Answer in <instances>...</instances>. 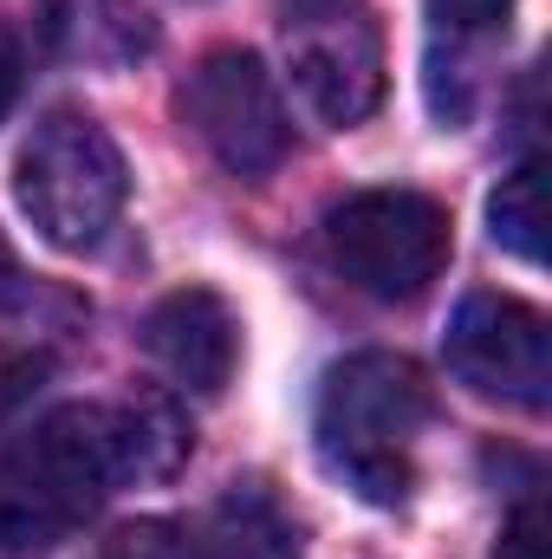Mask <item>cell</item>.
I'll use <instances>...</instances> for the list:
<instances>
[{"label": "cell", "instance_id": "cell-14", "mask_svg": "<svg viewBox=\"0 0 552 559\" xmlns=\"http://www.w3.org/2000/svg\"><path fill=\"white\" fill-rule=\"evenodd\" d=\"M494 559H547V508H540V495H527L507 514V527L494 540Z\"/></svg>", "mask_w": 552, "mask_h": 559}, {"label": "cell", "instance_id": "cell-5", "mask_svg": "<svg viewBox=\"0 0 552 559\" xmlns=\"http://www.w3.org/2000/svg\"><path fill=\"white\" fill-rule=\"evenodd\" d=\"M286 66L299 105L332 131H351L384 105V33L358 0H292Z\"/></svg>", "mask_w": 552, "mask_h": 559}, {"label": "cell", "instance_id": "cell-4", "mask_svg": "<svg viewBox=\"0 0 552 559\" xmlns=\"http://www.w3.org/2000/svg\"><path fill=\"white\" fill-rule=\"evenodd\" d=\"M325 254L384 306L422 299L448 267V209L422 189H364L325 215Z\"/></svg>", "mask_w": 552, "mask_h": 559}, {"label": "cell", "instance_id": "cell-1", "mask_svg": "<svg viewBox=\"0 0 552 559\" xmlns=\"http://www.w3.org/2000/svg\"><path fill=\"white\" fill-rule=\"evenodd\" d=\"M189 455V429L163 397L59 404L0 449V554L39 559L72 540L131 475L156 481Z\"/></svg>", "mask_w": 552, "mask_h": 559}, {"label": "cell", "instance_id": "cell-2", "mask_svg": "<svg viewBox=\"0 0 552 559\" xmlns=\"http://www.w3.org/2000/svg\"><path fill=\"white\" fill-rule=\"evenodd\" d=\"M435 417L429 378L397 352H351L319 384V455L325 468L377 508L410 501L416 449Z\"/></svg>", "mask_w": 552, "mask_h": 559}, {"label": "cell", "instance_id": "cell-7", "mask_svg": "<svg viewBox=\"0 0 552 559\" xmlns=\"http://www.w3.org/2000/svg\"><path fill=\"white\" fill-rule=\"evenodd\" d=\"M448 371L501 404L547 411L552 404V325L540 306L507 293H468L448 319Z\"/></svg>", "mask_w": 552, "mask_h": 559}, {"label": "cell", "instance_id": "cell-16", "mask_svg": "<svg viewBox=\"0 0 552 559\" xmlns=\"http://www.w3.org/2000/svg\"><path fill=\"white\" fill-rule=\"evenodd\" d=\"M20 293V267H13V248L0 241V299H13Z\"/></svg>", "mask_w": 552, "mask_h": 559}, {"label": "cell", "instance_id": "cell-13", "mask_svg": "<svg viewBox=\"0 0 552 559\" xmlns=\"http://www.w3.org/2000/svg\"><path fill=\"white\" fill-rule=\"evenodd\" d=\"M435 26H448L455 39H481V33H501L514 0H429Z\"/></svg>", "mask_w": 552, "mask_h": 559}, {"label": "cell", "instance_id": "cell-3", "mask_svg": "<svg viewBox=\"0 0 552 559\" xmlns=\"http://www.w3.org/2000/svg\"><path fill=\"white\" fill-rule=\"evenodd\" d=\"M13 189H20L26 222L52 248L85 254L118 228L124 195H131V169H124V150L111 143V131L98 118L52 111V118H39V131L20 150Z\"/></svg>", "mask_w": 552, "mask_h": 559}, {"label": "cell", "instance_id": "cell-15", "mask_svg": "<svg viewBox=\"0 0 552 559\" xmlns=\"http://www.w3.org/2000/svg\"><path fill=\"white\" fill-rule=\"evenodd\" d=\"M13 98H20V39H13L7 20H0V124H7Z\"/></svg>", "mask_w": 552, "mask_h": 559}, {"label": "cell", "instance_id": "cell-9", "mask_svg": "<svg viewBox=\"0 0 552 559\" xmlns=\"http://www.w3.org/2000/svg\"><path fill=\"white\" fill-rule=\"evenodd\" d=\"M39 33L59 59L118 72L156 46V20L143 0H39Z\"/></svg>", "mask_w": 552, "mask_h": 559}, {"label": "cell", "instance_id": "cell-11", "mask_svg": "<svg viewBox=\"0 0 552 559\" xmlns=\"http://www.w3.org/2000/svg\"><path fill=\"white\" fill-rule=\"evenodd\" d=\"M488 235L514 261H540L547 254V176H540L533 156L520 169H507L501 189L488 195Z\"/></svg>", "mask_w": 552, "mask_h": 559}, {"label": "cell", "instance_id": "cell-8", "mask_svg": "<svg viewBox=\"0 0 552 559\" xmlns=\"http://www.w3.org/2000/svg\"><path fill=\"white\" fill-rule=\"evenodd\" d=\"M143 352L163 365L169 384H182L195 397H221L228 378H235V358H241L235 306L221 293H208V286H182V293H169V299L149 306Z\"/></svg>", "mask_w": 552, "mask_h": 559}, {"label": "cell", "instance_id": "cell-6", "mask_svg": "<svg viewBox=\"0 0 552 559\" xmlns=\"http://www.w3.org/2000/svg\"><path fill=\"white\" fill-rule=\"evenodd\" d=\"M176 111H182V124L202 138V150L228 176H248V182H261L267 169H279L286 150H292V118L279 105L274 72L254 52H241V46H215L182 79Z\"/></svg>", "mask_w": 552, "mask_h": 559}, {"label": "cell", "instance_id": "cell-10", "mask_svg": "<svg viewBox=\"0 0 552 559\" xmlns=\"http://www.w3.org/2000/svg\"><path fill=\"white\" fill-rule=\"evenodd\" d=\"M189 559H305V547H299V521L261 481H235L189 534Z\"/></svg>", "mask_w": 552, "mask_h": 559}, {"label": "cell", "instance_id": "cell-12", "mask_svg": "<svg viewBox=\"0 0 552 559\" xmlns=\"http://www.w3.org/2000/svg\"><path fill=\"white\" fill-rule=\"evenodd\" d=\"M92 559H189V534L176 521H131V527L105 534Z\"/></svg>", "mask_w": 552, "mask_h": 559}]
</instances>
